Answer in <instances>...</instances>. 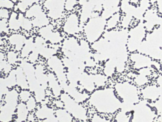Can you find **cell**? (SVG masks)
I'll use <instances>...</instances> for the list:
<instances>
[{
	"mask_svg": "<svg viewBox=\"0 0 162 122\" xmlns=\"http://www.w3.org/2000/svg\"><path fill=\"white\" fill-rule=\"evenodd\" d=\"M115 90L120 97L123 100L120 113L126 115L134 109V104L139 102L138 93L137 87L128 82L118 83L115 86Z\"/></svg>",
	"mask_w": 162,
	"mask_h": 122,
	"instance_id": "6da1fadb",
	"label": "cell"
},
{
	"mask_svg": "<svg viewBox=\"0 0 162 122\" xmlns=\"http://www.w3.org/2000/svg\"><path fill=\"white\" fill-rule=\"evenodd\" d=\"M147 102L142 101L134 106V114L132 122H152L155 118L154 113L147 105Z\"/></svg>",
	"mask_w": 162,
	"mask_h": 122,
	"instance_id": "7a4b0ae2",
	"label": "cell"
},
{
	"mask_svg": "<svg viewBox=\"0 0 162 122\" xmlns=\"http://www.w3.org/2000/svg\"><path fill=\"white\" fill-rule=\"evenodd\" d=\"M144 26L143 25L139 24L137 26L131 30L129 32V37L127 40V47L130 52H134L138 50L142 41L145 36Z\"/></svg>",
	"mask_w": 162,
	"mask_h": 122,
	"instance_id": "3957f363",
	"label": "cell"
},
{
	"mask_svg": "<svg viewBox=\"0 0 162 122\" xmlns=\"http://www.w3.org/2000/svg\"><path fill=\"white\" fill-rule=\"evenodd\" d=\"M131 59L135 63V67L137 69L151 67L152 65H159L158 63L153 61L148 57L144 56L140 54H132L131 55Z\"/></svg>",
	"mask_w": 162,
	"mask_h": 122,
	"instance_id": "277c9868",
	"label": "cell"
},
{
	"mask_svg": "<svg viewBox=\"0 0 162 122\" xmlns=\"http://www.w3.org/2000/svg\"><path fill=\"white\" fill-rule=\"evenodd\" d=\"M146 41L159 48V46L162 47V29H158L154 32L148 35Z\"/></svg>",
	"mask_w": 162,
	"mask_h": 122,
	"instance_id": "5b68a950",
	"label": "cell"
},
{
	"mask_svg": "<svg viewBox=\"0 0 162 122\" xmlns=\"http://www.w3.org/2000/svg\"><path fill=\"white\" fill-rule=\"evenodd\" d=\"M142 94L144 98L154 100L160 95L159 87L151 86L142 90Z\"/></svg>",
	"mask_w": 162,
	"mask_h": 122,
	"instance_id": "8992f818",
	"label": "cell"
},
{
	"mask_svg": "<svg viewBox=\"0 0 162 122\" xmlns=\"http://www.w3.org/2000/svg\"><path fill=\"white\" fill-rule=\"evenodd\" d=\"M157 82L159 83L160 87V97L158 100L154 104V106L156 108L160 114V116L158 121L162 122V76H160L157 80Z\"/></svg>",
	"mask_w": 162,
	"mask_h": 122,
	"instance_id": "52a82bcc",
	"label": "cell"
},
{
	"mask_svg": "<svg viewBox=\"0 0 162 122\" xmlns=\"http://www.w3.org/2000/svg\"><path fill=\"white\" fill-rule=\"evenodd\" d=\"M120 19V15L119 14H115L109 20L108 23V26L109 28L114 27L117 25Z\"/></svg>",
	"mask_w": 162,
	"mask_h": 122,
	"instance_id": "ba28073f",
	"label": "cell"
},
{
	"mask_svg": "<svg viewBox=\"0 0 162 122\" xmlns=\"http://www.w3.org/2000/svg\"><path fill=\"white\" fill-rule=\"evenodd\" d=\"M138 1V0H132V1L134 3L137 2Z\"/></svg>",
	"mask_w": 162,
	"mask_h": 122,
	"instance_id": "9c48e42d",
	"label": "cell"
}]
</instances>
